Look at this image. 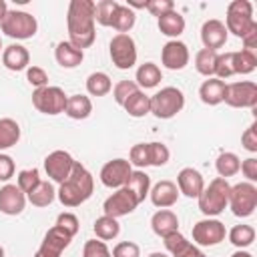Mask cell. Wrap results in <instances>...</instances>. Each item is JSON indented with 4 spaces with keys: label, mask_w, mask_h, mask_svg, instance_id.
<instances>
[{
    "label": "cell",
    "mask_w": 257,
    "mask_h": 257,
    "mask_svg": "<svg viewBox=\"0 0 257 257\" xmlns=\"http://www.w3.org/2000/svg\"><path fill=\"white\" fill-rule=\"evenodd\" d=\"M68 24V42L78 50L92 46L96 32H94V2L92 0H72L68 4L66 14Z\"/></svg>",
    "instance_id": "cell-1"
},
{
    "label": "cell",
    "mask_w": 257,
    "mask_h": 257,
    "mask_svg": "<svg viewBox=\"0 0 257 257\" xmlns=\"http://www.w3.org/2000/svg\"><path fill=\"white\" fill-rule=\"evenodd\" d=\"M92 189H94L92 175L84 169V165L74 161V167H72L68 179L58 187L56 195H58V201L64 207H78V205H82L84 201L90 199Z\"/></svg>",
    "instance_id": "cell-2"
},
{
    "label": "cell",
    "mask_w": 257,
    "mask_h": 257,
    "mask_svg": "<svg viewBox=\"0 0 257 257\" xmlns=\"http://www.w3.org/2000/svg\"><path fill=\"white\" fill-rule=\"evenodd\" d=\"M229 191H231V185L227 183V179L223 177L213 179L209 187H205L197 197L201 213L207 217H215L221 211H225V207L229 205Z\"/></svg>",
    "instance_id": "cell-3"
},
{
    "label": "cell",
    "mask_w": 257,
    "mask_h": 257,
    "mask_svg": "<svg viewBox=\"0 0 257 257\" xmlns=\"http://www.w3.org/2000/svg\"><path fill=\"white\" fill-rule=\"evenodd\" d=\"M255 26L257 22L253 20V4L249 0H233L227 6V16H225L227 32H233L237 38H243Z\"/></svg>",
    "instance_id": "cell-4"
},
{
    "label": "cell",
    "mask_w": 257,
    "mask_h": 257,
    "mask_svg": "<svg viewBox=\"0 0 257 257\" xmlns=\"http://www.w3.org/2000/svg\"><path fill=\"white\" fill-rule=\"evenodd\" d=\"M0 28L6 36L16 38V40H26L32 38L38 30V22L32 14L22 12V10H8L4 18L0 20Z\"/></svg>",
    "instance_id": "cell-5"
},
{
    "label": "cell",
    "mask_w": 257,
    "mask_h": 257,
    "mask_svg": "<svg viewBox=\"0 0 257 257\" xmlns=\"http://www.w3.org/2000/svg\"><path fill=\"white\" fill-rule=\"evenodd\" d=\"M185 106V94L177 86H165L151 96V112L157 118H173Z\"/></svg>",
    "instance_id": "cell-6"
},
{
    "label": "cell",
    "mask_w": 257,
    "mask_h": 257,
    "mask_svg": "<svg viewBox=\"0 0 257 257\" xmlns=\"http://www.w3.org/2000/svg\"><path fill=\"white\" fill-rule=\"evenodd\" d=\"M229 207L235 217H249L257 209V187L249 181L237 183L229 191Z\"/></svg>",
    "instance_id": "cell-7"
},
{
    "label": "cell",
    "mask_w": 257,
    "mask_h": 257,
    "mask_svg": "<svg viewBox=\"0 0 257 257\" xmlns=\"http://www.w3.org/2000/svg\"><path fill=\"white\" fill-rule=\"evenodd\" d=\"M66 100L68 96L64 94V90L60 86H42L36 88L32 92V104L38 112L44 114H60L66 108Z\"/></svg>",
    "instance_id": "cell-8"
},
{
    "label": "cell",
    "mask_w": 257,
    "mask_h": 257,
    "mask_svg": "<svg viewBox=\"0 0 257 257\" xmlns=\"http://www.w3.org/2000/svg\"><path fill=\"white\" fill-rule=\"evenodd\" d=\"M110 60L116 68L128 70L137 62V44L131 34H116L110 40Z\"/></svg>",
    "instance_id": "cell-9"
},
{
    "label": "cell",
    "mask_w": 257,
    "mask_h": 257,
    "mask_svg": "<svg viewBox=\"0 0 257 257\" xmlns=\"http://www.w3.org/2000/svg\"><path fill=\"white\" fill-rule=\"evenodd\" d=\"M223 102H227L233 108H253L257 104V84L251 80L227 84Z\"/></svg>",
    "instance_id": "cell-10"
},
{
    "label": "cell",
    "mask_w": 257,
    "mask_h": 257,
    "mask_svg": "<svg viewBox=\"0 0 257 257\" xmlns=\"http://www.w3.org/2000/svg\"><path fill=\"white\" fill-rule=\"evenodd\" d=\"M139 207V199L135 197V193L126 187H120L116 189L102 205L104 209V215L106 217H112V219H118V217H124L128 213H133L135 209Z\"/></svg>",
    "instance_id": "cell-11"
},
{
    "label": "cell",
    "mask_w": 257,
    "mask_h": 257,
    "mask_svg": "<svg viewBox=\"0 0 257 257\" xmlns=\"http://www.w3.org/2000/svg\"><path fill=\"white\" fill-rule=\"evenodd\" d=\"M225 225L217 219H203L193 225V243L201 247H213L225 241Z\"/></svg>",
    "instance_id": "cell-12"
},
{
    "label": "cell",
    "mask_w": 257,
    "mask_h": 257,
    "mask_svg": "<svg viewBox=\"0 0 257 257\" xmlns=\"http://www.w3.org/2000/svg\"><path fill=\"white\" fill-rule=\"evenodd\" d=\"M72 167H74V159L66 151H52L44 159V171H46V175L54 183H58V185H62L68 179Z\"/></svg>",
    "instance_id": "cell-13"
},
{
    "label": "cell",
    "mask_w": 257,
    "mask_h": 257,
    "mask_svg": "<svg viewBox=\"0 0 257 257\" xmlns=\"http://www.w3.org/2000/svg\"><path fill=\"white\" fill-rule=\"evenodd\" d=\"M133 169L126 159H112L100 169V181L108 189H120L126 185Z\"/></svg>",
    "instance_id": "cell-14"
},
{
    "label": "cell",
    "mask_w": 257,
    "mask_h": 257,
    "mask_svg": "<svg viewBox=\"0 0 257 257\" xmlns=\"http://www.w3.org/2000/svg\"><path fill=\"white\" fill-rule=\"evenodd\" d=\"M161 62L169 70H183L189 64V48L181 40H169L161 50Z\"/></svg>",
    "instance_id": "cell-15"
},
{
    "label": "cell",
    "mask_w": 257,
    "mask_h": 257,
    "mask_svg": "<svg viewBox=\"0 0 257 257\" xmlns=\"http://www.w3.org/2000/svg\"><path fill=\"white\" fill-rule=\"evenodd\" d=\"M70 241H72V235H68L64 229H60V227L54 225L44 235L38 253H42L46 257H60V253L70 245Z\"/></svg>",
    "instance_id": "cell-16"
},
{
    "label": "cell",
    "mask_w": 257,
    "mask_h": 257,
    "mask_svg": "<svg viewBox=\"0 0 257 257\" xmlns=\"http://www.w3.org/2000/svg\"><path fill=\"white\" fill-rule=\"evenodd\" d=\"M177 189L179 193H183L185 197H191V199H197L201 195V191L205 189V181H203V175L193 169V167H185L179 171L177 175Z\"/></svg>",
    "instance_id": "cell-17"
},
{
    "label": "cell",
    "mask_w": 257,
    "mask_h": 257,
    "mask_svg": "<svg viewBox=\"0 0 257 257\" xmlns=\"http://www.w3.org/2000/svg\"><path fill=\"white\" fill-rule=\"evenodd\" d=\"M201 40H203V46L209 48V50H215L225 46L227 42V28L221 20L217 18H211V20H205L203 26H201Z\"/></svg>",
    "instance_id": "cell-18"
},
{
    "label": "cell",
    "mask_w": 257,
    "mask_h": 257,
    "mask_svg": "<svg viewBox=\"0 0 257 257\" xmlns=\"http://www.w3.org/2000/svg\"><path fill=\"white\" fill-rule=\"evenodd\" d=\"M163 243H165V249L173 255V257H207L195 243L187 241L179 231L163 237Z\"/></svg>",
    "instance_id": "cell-19"
},
{
    "label": "cell",
    "mask_w": 257,
    "mask_h": 257,
    "mask_svg": "<svg viewBox=\"0 0 257 257\" xmlns=\"http://www.w3.org/2000/svg\"><path fill=\"white\" fill-rule=\"evenodd\" d=\"M26 207V195L18 185H4L0 189V211L6 215H20Z\"/></svg>",
    "instance_id": "cell-20"
},
{
    "label": "cell",
    "mask_w": 257,
    "mask_h": 257,
    "mask_svg": "<svg viewBox=\"0 0 257 257\" xmlns=\"http://www.w3.org/2000/svg\"><path fill=\"white\" fill-rule=\"evenodd\" d=\"M149 197L153 201L155 207H161V209H169L177 203L179 199V189L173 181H159L151 191H149Z\"/></svg>",
    "instance_id": "cell-21"
},
{
    "label": "cell",
    "mask_w": 257,
    "mask_h": 257,
    "mask_svg": "<svg viewBox=\"0 0 257 257\" xmlns=\"http://www.w3.org/2000/svg\"><path fill=\"white\" fill-rule=\"evenodd\" d=\"M2 62H4V66H6L8 70L18 72V70H24V68L28 66L30 54H28L26 46H22V44H10V46H6L4 52H2Z\"/></svg>",
    "instance_id": "cell-22"
},
{
    "label": "cell",
    "mask_w": 257,
    "mask_h": 257,
    "mask_svg": "<svg viewBox=\"0 0 257 257\" xmlns=\"http://www.w3.org/2000/svg\"><path fill=\"white\" fill-rule=\"evenodd\" d=\"M54 58H56V62H58L62 68H76V66L82 62L84 52H82V50H78L76 46H72L68 40H66V42L62 40V42H58V44H56Z\"/></svg>",
    "instance_id": "cell-23"
},
{
    "label": "cell",
    "mask_w": 257,
    "mask_h": 257,
    "mask_svg": "<svg viewBox=\"0 0 257 257\" xmlns=\"http://www.w3.org/2000/svg\"><path fill=\"white\" fill-rule=\"evenodd\" d=\"M225 88H227L225 80H221V78H213V76H211V78H207V80L201 84V88H199V96H201V100H203L205 104L215 106V104L223 102Z\"/></svg>",
    "instance_id": "cell-24"
},
{
    "label": "cell",
    "mask_w": 257,
    "mask_h": 257,
    "mask_svg": "<svg viewBox=\"0 0 257 257\" xmlns=\"http://www.w3.org/2000/svg\"><path fill=\"white\" fill-rule=\"evenodd\" d=\"M151 227L159 237H167V235H171L179 229V219L171 209H161L153 215Z\"/></svg>",
    "instance_id": "cell-25"
},
{
    "label": "cell",
    "mask_w": 257,
    "mask_h": 257,
    "mask_svg": "<svg viewBox=\"0 0 257 257\" xmlns=\"http://www.w3.org/2000/svg\"><path fill=\"white\" fill-rule=\"evenodd\" d=\"M159 30H161V34H165V36L177 38V36H181L183 30H185V18H183L177 10H171V12H167V14H163V16L159 18Z\"/></svg>",
    "instance_id": "cell-26"
},
{
    "label": "cell",
    "mask_w": 257,
    "mask_h": 257,
    "mask_svg": "<svg viewBox=\"0 0 257 257\" xmlns=\"http://www.w3.org/2000/svg\"><path fill=\"white\" fill-rule=\"evenodd\" d=\"M137 86L141 88H155L163 80V72L155 62H145L137 68Z\"/></svg>",
    "instance_id": "cell-27"
},
{
    "label": "cell",
    "mask_w": 257,
    "mask_h": 257,
    "mask_svg": "<svg viewBox=\"0 0 257 257\" xmlns=\"http://www.w3.org/2000/svg\"><path fill=\"white\" fill-rule=\"evenodd\" d=\"M64 112H66L70 118H74V120H82V118H86V116L92 112V102H90V98L84 96V94H72V96H68V100H66Z\"/></svg>",
    "instance_id": "cell-28"
},
{
    "label": "cell",
    "mask_w": 257,
    "mask_h": 257,
    "mask_svg": "<svg viewBox=\"0 0 257 257\" xmlns=\"http://www.w3.org/2000/svg\"><path fill=\"white\" fill-rule=\"evenodd\" d=\"M122 106H124V110H126L131 116L141 118V116H145V114L151 112V96H147V94L139 88L137 92H133V94L124 100Z\"/></svg>",
    "instance_id": "cell-29"
},
{
    "label": "cell",
    "mask_w": 257,
    "mask_h": 257,
    "mask_svg": "<svg viewBox=\"0 0 257 257\" xmlns=\"http://www.w3.org/2000/svg\"><path fill=\"white\" fill-rule=\"evenodd\" d=\"M135 20H137L135 10H131V8H128V6H124V4H118V6H116V10L112 12L110 26H112L118 34H126V32L135 26Z\"/></svg>",
    "instance_id": "cell-30"
},
{
    "label": "cell",
    "mask_w": 257,
    "mask_h": 257,
    "mask_svg": "<svg viewBox=\"0 0 257 257\" xmlns=\"http://www.w3.org/2000/svg\"><path fill=\"white\" fill-rule=\"evenodd\" d=\"M124 187L135 193V197L139 199V203H143L145 197H147L149 191H151V177H149L145 171H141V169H139V171H133Z\"/></svg>",
    "instance_id": "cell-31"
},
{
    "label": "cell",
    "mask_w": 257,
    "mask_h": 257,
    "mask_svg": "<svg viewBox=\"0 0 257 257\" xmlns=\"http://www.w3.org/2000/svg\"><path fill=\"white\" fill-rule=\"evenodd\" d=\"M20 141V124L14 118H0V151L14 147Z\"/></svg>",
    "instance_id": "cell-32"
},
{
    "label": "cell",
    "mask_w": 257,
    "mask_h": 257,
    "mask_svg": "<svg viewBox=\"0 0 257 257\" xmlns=\"http://www.w3.org/2000/svg\"><path fill=\"white\" fill-rule=\"evenodd\" d=\"M92 229H94V235H96L100 241H110V239H114V237L120 233L118 221L112 219V217H106V215L98 217V219L94 221Z\"/></svg>",
    "instance_id": "cell-33"
},
{
    "label": "cell",
    "mask_w": 257,
    "mask_h": 257,
    "mask_svg": "<svg viewBox=\"0 0 257 257\" xmlns=\"http://www.w3.org/2000/svg\"><path fill=\"white\" fill-rule=\"evenodd\" d=\"M110 88H112V82H110V76L106 72H92V74H88V78H86V90H88V94H92V96H104V94L110 92Z\"/></svg>",
    "instance_id": "cell-34"
},
{
    "label": "cell",
    "mask_w": 257,
    "mask_h": 257,
    "mask_svg": "<svg viewBox=\"0 0 257 257\" xmlns=\"http://www.w3.org/2000/svg\"><path fill=\"white\" fill-rule=\"evenodd\" d=\"M54 197H56V191H54V187H52L48 181H40V185H38L32 193L26 195V199H28L34 207H48V205L54 201Z\"/></svg>",
    "instance_id": "cell-35"
},
{
    "label": "cell",
    "mask_w": 257,
    "mask_h": 257,
    "mask_svg": "<svg viewBox=\"0 0 257 257\" xmlns=\"http://www.w3.org/2000/svg\"><path fill=\"white\" fill-rule=\"evenodd\" d=\"M239 167H241V161L235 153H221L215 161V169L219 173V177L227 179V177H233L239 173Z\"/></svg>",
    "instance_id": "cell-36"
},
{
    "label": "cell",
    "mask_w": 257,
    "mask_h": 257,
    "mask_svg": "<svg viewBox=\"0 0 257 257\" xmlns=\"http://www.w3.org/2000/svg\"><path fill=\"white\" fill-rule=\"evenodd\" d=\"M215 62H217V52L215 50H209V48H201L197 54H195V68L199 74L203 76H213L215 74Z\"/></svg>",
    "instance_id": "cell-37"
},
{
    "label": "cell",
    "mask_w": 257,
    "mask_h": 257,
    "mask_svg": "<svg viewBox=\"0 0 257 257\" xmlns=\"http://www.w3.org/2000/svg\"><path fill=\"white\" fill-rule=\"evenodd\" d=\"M255 66H257L255 52H249V50L233 52V70H235V74H249V72L255 70Z\"/></svg>",
    "instance_id": "cell-38"
},
{
    "label": "cell",
    "mask_w": 257,
    "mask_h": 257,
    "mask_svg": "<svg viewBox=\"0 0 257 257\" xmlns=\"http://www.w3.org/2000/svg\"><path fill=\"white\" fill-rule=\"evenodd\" d=\"M229 241L243 249V247H249L253 241H255V229L251 225H235L231 231H229Z\"/></svg>",
    "instance_id": "cell-39"
},
{
    "label": "cell",
    "mask_w": 257,
    "mask_h": 257,
    "mask_svg": "<svg viewBox=\"0 0 257 257\" xmlns=\"http://www.w3.org/2000/svg\"><path fill=\"white\" fill-rule=\"evenodd\" d=\"M116 6H118L116 0H100V2H94V22H98L100 26H110L112 12L116 10Z\"/></svg>",
    "instance_id": "cell-40"
},
{
    "label": "cell",
    "mask_w": 257,
    "mask_h": 257,
    "mask_svg": "<svg viewBox=\"0 0 257 257\" xmlns=\"http://www.w3.org/2000/svg\"><path fill=\"white\" fill-rule=\"evenodd\" d=\"M40 173L36 171V169H24V171H20L18 173V189L24 193V195H28V193H32L38 185H40Z\"/></svg>",
    "instance_id": "cell-41"
},
{
    "label": "cell",
    "mask_w": 257,
    "mask_h": 257,
    "mask_svg": "<svg viewBox=\"0 0 257 257\" xmlns=\"http://www.w3.org/2000/svg\"><path fill=\"white\" fill-rule=\"evenodd\" d=\"M147 145H149V165H153V167L167 165V161L171 157L167 145H163V143H147Z\"/></svg>",
    "instance_id": "cell-42"
},
{
    "label": "cell",
    "mask_w": 257,
    "mask_h": 257,
    "mask_svg": "<svg viewBox=\"0 0 257 257\" xmlns=\"http://www.w3.org/2000/svg\"><path fill=\"white\" fill-rule=\"evenodd\" d=\"M139 90V86H137V82L135 80H118L116 84H114V88H112V96H114V102L116 104H124V100L133 94V92H137Z\"/></svg>",
    "instance_id": "cell-43"
},
{
    "label": "cell",
    "mask_w": 257,
    "mask_h": 257,
    "mask_svg": "<svg viewBox=\"0 0 257 257\" xmlns=\"http://www.w3.org/2000/svg\"><path fill=\"white\" fill-rule=\"evenodd\" d=\"M215 74H217V78H229V76L235 74V70H233V52L217 54Z\"/></svg>",
    "instance_id": "cell-44"
},
{
    "label": "cell",
    "mask_w": 257,
    "mask_h": 257,
    "mask_svg": "<svg viewBox=\"0 0 257 257\" xmlns=\"http://www.w3.org/2000/svg\"><path fill=\"white\" fill-rule=\"evenodd\" d=\"M128 163L143 169V167H149V145L147 143H139L131 149L128 153Z\"/></svg>",
    "instance_id": "cell-45"
},
{
    "label": "cell",
    "mask_w": 257,
    "mask_h": 257,
    "mask_svg": "<svg viewBox=\"0 0 257 257\" xmlns=\"http://www.w3.org/2000/svg\"><path fill=\"white\" fill-rule=\"evenodd\" d=\"M82 257H112L106 243L104 241H96V239H88L84 243L82 249Z\"/></svg>",
    "instance_id": "cell-46"
},
{
    "label": "cell",
    "mask_w": 257,
    "mask_h": 257,
    "mask_svg": "<svg viewBox=\"0 0 257 257\" xmlns=\"http://www.w3.org/2000/svg\"><path fill=\"white\" fill-rule=\"evenodd\" d=\"M145 8H147L153 16L161 18L163 14H167V12L175 10V2H173V0H147Z\"/></svg>",
    "instance_id": "cell-47"
},
{
    "label": "cell",
    "mask_w": 257,
    "mask_h": 257,
    "mask_svg": "<svg viewBox=\"0 0 257 257\" xmlns=\"http://www.w3.org/2000/svg\"><path fill=\"white\" fill-rule=\"evenodd\" d=\"M110 255L112 257H141V249L133 241H120V243L114 245Z\"/></svg>",
    "instance_id": "cell-48"
},
{
    "label": "cell",
    "mask_w": 257,
    "mask_h": 257,
    "mask_svg": "<svg viewBox=\"0 0 257 257\" xmlns=\"http://www.w3.org/2000/svg\"><path fill=\"white\" fill-rule=\"evenodd\" d=\"M26 78H28V82H30L32 86H36V88L48 86V74H46V70L40 68V66H28Z\"/></svg>",
    "instance_id": "cell-49"
},
{
    "label": "cell",
    "mask_w": 257,
    "mask_h": 257,
    "mask_svg": "<svg viewBox=\"0 0 257 257\" xmlns=\"http://www.w3.org/2000/svg\"><path fill=\"white\" fill-rule=\"evenodd\" d=\"M56 227H60V229H64L68 235H76L78 233V219H76V215H72V213H60L58 217H56Z\"/></svg>",
    "instance_id": "cell-50"
},
{
    "label": "cell",
    "mask_w": 257,
    "mask_h": 257,
    "mask_svg": "<svg viewBox=\"0 0 257 257\" xmlns=\"http://www.w3.org/2000/svg\"><path fill=\"white\" fill-rule=\"evenodd\" d=\"M241 145L249 153H257V124L255 122L249 128H245V133L241 135Z\"/></svg>",
    "instance_id": "cell-51"
},
{
    "label": "cell",
    "mask_w": 257,
    "mask_h": 257,
    "mask_svg": "<svg viewBox=\"0 0 257 257\" xmlns=\"http://www.w3.org/2000/svg\"><path fill=\"white\" fill-rule=\"evenodd\" d=\"M239 171H243V175L247 177V181H249V183L257 181V159L249 157V159L241 161V167H239Z\"/></svg>",
    "instance_id": "cell-52"
},
{
    "label": "cell",
    "mask_w": 257,
    "mask_h": 257,
    "mask_svg": "<svg viewBox=\"0 0 257 257\" xmlns=\"http://www.w3.org/2000/svg\"><path fill=\"white\" fill-rule=\"evenodd\" d=\"M14 175V161L8 155L0 153V181H8Z\"/></svg>",
    "instance_id": "cell-53"
},
{
    "label": "cell",
    "mask_w": 257,
    "mask_h": 257,
    "mask_svg": "<svg viewBox=\"0 0 257 257\" xmlns=\"http://www.w3.org/2000/svg\"><path fill=\"white\" fill-rule=\"evenodd\" d=\"M241 40H243V50L255 52V48H257V26L253 30H249Z\"/></svg>",
    "instance_id": "cell-54"
},
{
    "label": "cell",
    "mask_w": 257,
    "mask_h": 257,
    "mask_svg": "<svg viewBox=\"0 0 257 257\" xmlns=\"http://www.w3.org/2000/svg\"><path fill=\"white\" fill-rule=\"evenodd\" d=\"M8 12V6H6V2L4 0H0V20L4 18V14Z\"/></svg>",
    "instance_id": "cell-55"
},
{
    "label": "cell",
    "mask_w": 257,
    "mask_h": 257,
    "mask_svg": "<svg viewBox=\"0 0 257 257\" xmlns=\"http://www.w3.org/2000/svg\"><path fill=\"white\" fill-rule=\"evenodd\" d=\"M231 257H253V255H251V253H247V251H241V249H239V251H235Z\"/></svg>",
    "instance_id": "cell-56"
},
{
    "label": "cell",
    "mask_w": 257,
    "mask_h": 257,
    "mask_svg": "<svg viewBox=\"0 0 257 257\" xmlns=\"http://www.w3.org/2000/svg\"><path fill=\"white\" fill-rule=\"evenodd\" d=\"M149 257H169V255H165V253H161V251H155V253H151Z\"/></svg>",
    "instance_id": "cell-57"
},
{
    "label": "cell",
    "mask_w": 257,
    "mask_h": 257,
    "mask_svg": "<svg viewBox=\"0 0 257 257\" xmlns=\"http://www.w3.org/2000/svg\"><path fill=\"white\" fill-rule=\"evenodd\" d=\"M34 257H46V255H42V253H38V251H36V255H34Z\"/></svg>",
    "instance_id": "cell-58"
},
{
    "label": "cell",
    "mask_w": 257,
    "mask_h": 257,
    "mask_svg": "<svg viewBox=\"0 0 257 257\" xmlns=\"http://www.w3.org/2000/svg\"><path fill=\"white\" fill-rule=\"evenodd\" d=\"M0 257H4V249L2 247H0Z\"/></svg>",
    "instance_id": "cell-59"
},
{
    "label": "cell",
    "mask_w": 257,
    "mask_h": 257,
    "mask_svg": "<svg viewBox=\"0 0 257 257\" xmlns=\"http://www.w3.org/2000/svg\"><path fill=\"white\" fill-rule=\"evenodd\" d=\"M0 50H2V38H0Z\"/></svg>",
    "instance_id": "cell-60"
}]
</instances>
